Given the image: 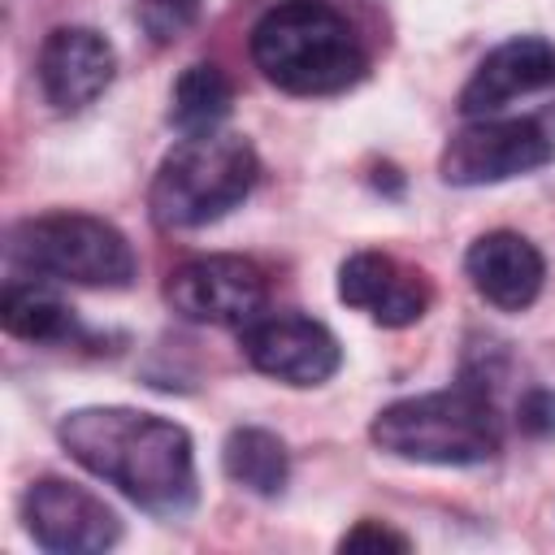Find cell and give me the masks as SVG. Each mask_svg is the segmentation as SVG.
Segmentation results:
<instances>
[{
    "instance_id": "1",
    "label": "cell",
    "mask_w": 555,
    "mask_h": 555,
    "mask_svg": "<svg viewBox=\"0 0 555 555\" xmlns=\"http://www.w3.org/2000/svg\"><path fill=\"white\" fill-rule=\"evenodd\" d=\"M56 438L74 464L160 520H182L199 499L191 434L169 416L139 408H74L61 416Z\"/></svg>"
},
{
    "instance_id": "2",
    "label": "cell",
    "mask_w": 555,
    "mask_h": 555,
    "mask_svg": "<svg viewBox=\"0 0 555 555\" xmlns=\"http://www.w3.org/2000/svg\"><path fill=\"white\" fill-rule=\"evenodd\" d=\"M256 69L286 95H338L369 74V48L330 0H278L251 26Z\"/></svg>"
},
{
    "instance_id": "3",
    "label": "cell",
    "mask_w": 555,
    "mask_h": 555,
    "mask_svg": "<svg viewBox=\"0 0 555 555\" xmlns=\"http://www.w3.org/2000/svg\"><path fill=\"white\" fill-rule=\"evenodd\" d=\"M369 438L408 464H438V468H473L499 455L503 447V425L494 412V399L486 386L464 382L451 390H429L412 399L386 403Z\"/></svg>"
},
{
    "instance_id": "4",
    "label": "cell",
    "mask_w": 555,
    "mask_h": 555,
    "mask_svg": "<svg viewBox=\"0 0 555 555\" xmlns=\"http://www.w3.org/2000/svg\"><path fill=\"white\" fill-rule=\"evenodd\" d=\"M260 160L243 134H182L156 165L147 208L160 230H199L238 208L256 186Z\"/></svg>"
},
{
    "instance_id": "5",
    "label": "cell",
    "mask_w": 555,
    "mask_h": 555,
    "mask_svg": "<svg viewBox=\"0 0 555 555\" xmlns=\"http://www.w3.org/2000/svg\"><path fill=\"white\" fill-rule=\"evenodd\" d=\"M4 256L13 269L48 278V282H78V286H130L134 282V247L130 238L91 212H43L26 217L9 230Z\"/></svg>"
},
{
    "instance_id": "6",
    "label": "cell",
    "mask_w": 555,
    "mask_h": 555,
    "mask_svg": "<svg viewBox=\"0 0 555 555\" xmlns=\"http://www.w3.org/2000/svg\"><path fill=\"white\" fill-rule=\"evenodd\" d=\"M555 156V134L538 117H468L442 156L438 173L451 186H490L542 169Z\"/></svg>"
},
{
    "instance_id": "7",
    "label": "cell",
    "mask_w": 555,
    "mask_h": 555,
    "mask_svg": "<svg viewBox=\"0 0 555 555\" xmlns=\"http://www.w3.org/2000/svg\"><path fill=\"white\" fill-rule=\"evenodd\" d=\"M165 304L195 325L243 330L269 304V278L247 256H191L165 278Z\"/></svg>"
},
{
    "instance_id": "8",
    "label": "cell",
    "mask_w": 555,
    "mask_h": 555,
    "mask_svg": "<svg viewBox=\"0 0 555 555\" xmlns=\"http://www.w3.org/2000/svg\"><path fill=\"white\" fill-rule=\"evenodd\" d=\"M238 347L256 373L286 386H321L343 369L338 338L299 312H260L238 330Z\"/></svg>"
},
{
    "instance_id": "9",
    "label": "cell",
    "mask_w": 555,
    "mask_h": 555,
    "mask_svg": "<svg viewBox=\"0 0 555 555\" xmlns=\"http://www.w3.org/2000/svg\"><path fill=\"white\" fill-rule=\"evenodd\" d=\"M26 533L52 555H95L121 538L117 512L65 477H39L22 494Z\"/></svg>"
},
{
    "instance_id": "10",
    "label": "cell",
    "mask_w": 555,
    "mask_h": 555,
    "mask_svg": "<svg viewBox=\"0 0 555 555\" xmlns=\"http://www.w3.org/2000/svg\"><path fill=\"white\" fill-rule=\"evenodd\" d=\"M35 74H39L43 100L56 113H78L108 91L117 74V52L91 26H56L39 48Z\"/></svg>"
},
{
    "instance_id": "11",
    "label": "cell",
    "mask_w": 555,
    "mask_h": 555,
    "mask_svg": "<svg viewBox=\"0 0 555 555\" xmlns=\"http://www.w3.org/2000/svg\"><path fill=\"white\" fill-rule=\"evenodd\" d=\"M338 299L369 312L386 330H403L429 312L434 286L421 269H408L386 251H356L338 269Z\"/></svg>"
},
{
    "instance_id": "12",
    "label": "cell",
    "mask_w": 555,
    "mask_h": 555,
    "mask_svg": "<svg viewBox=\"0 0 555 555\" xmlns=\"http://www.w3.org/2000/svg\"><path fill=\"white\" fill-rule=\"evenodd\" d=\"M555 87V43L542 35H516L486 52V61L473 69V78L460 91L464 117H490L516 95L551 91Z\"/></svg>"
},
{
    "instance_id": "13",
    "label": "cell",
    "mask_w": 555,
    "mask_h": 555,
    "mask_svg": "<svg viewBox=\"0 0 555 555\" xmlns=\"http://www.w3.org/2000/svg\"><path fill=\"white\" fill-rule=\"evenodd\" d=\"M464 273L486 304H494L503 312H525L542 295L546 260L525 234L490 230V234L473 238V247L464 251Z\"/></svg>"
},
{
    "instance_id": "14",
    "label": "cell",
    "mask_w": 555,
    "mask_h": 555,
    "mask_svg": "<svg viewBox=\"0 0 555 555\" xmlns=\"http://www.w3.org/2000/svg\"><path fill=\"white\" fill-rule=\"evenodd\" d=\"M0 325L22 343H69V338H78L74 308L56 291H48L35 273L9 278V286L0 295Z\"/></svg>"
},
{
    "instance_id": "15",
    "label": "cell",
    "mask_w": 555,
    "mask_h": 555,
    "mask_svg": "<svg viewBox=\"0 0 555 555\" xmlns=\"http://www.w3.org/2000/svg\"><path fill=\"white\" fill-rule=\"evenodd\" d=\"M221 468L234 486L260 494V499H273L286 490L291 481V455H286V442L260 425H238L225 434L221 442Z\"/></svg>"
},
{
    "instance_id": "16",
    "label": "cell",
    "mask_w": 555,
    "mask_h": 555,
    "mask_svg": "<svg viewBox=\"0 0 555 555\" xmlns=\"http://www.w3.org/2000/svg\"><path fill=\"white\" fill-rule=\"evenodd\" d=\"M234 108V87L225 78L221 65L212 61H195L178 74L173 91H169V121L182 134H208L221 130V121Z\"/></svg>"
},
{
    "instance_id": "17",
    "label": "cell",
    "mask_w": 555,
    "mask_h": 555,
    "mask_svg": "<svg viewBox=\"0 0 555 555\" xmlns=\"http://www.w3.org/2000/svg\"><path fill=\"white\" fill-rule=\"evenodd\" d=\"M516 425L529 438H555V390H546V386L525 390L516 403Z\"/></svg>"
},
{
    "instance_id": "18",
    "label": "cell",
    "mask_w": 555,
    "mask_h": 555,
    "mask_svg": "<svg viewBox=\"0 0 555 555\" xmlns=\"http://www.w3.org/2000/svg\"><path fill=\"white\" fill-rule=\"evenodd\" d=\"M338 551H412L408 533L382 525V520H360L338 538Z\"/></svg>"
},
{
    "instance_id": "19",
    "label": "cell",
    "mask_w": 555,
    "mask_h": 555,
    "mask_svg": "<svg viewBox=\"0 0 555 555\" xmlns=\"http://www.w3.org/2000/svg\"><path fill=\"white\" fill-rule=\"evenodd\" d=\"M152 9H191V0H147Z\"/></svg>"
}]
</instances>
